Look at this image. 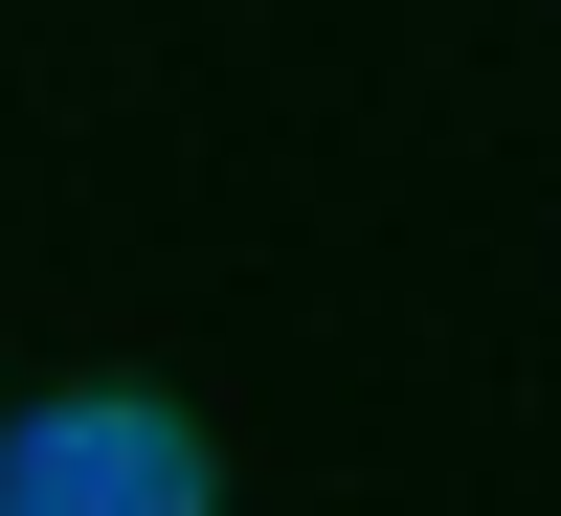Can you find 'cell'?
<instances>
[{
    "mask_svg": "<svg viewBox=\"0 0 561 516\" xmlns=\"http://www.w3.org/2000/svg\"><path fill=\"white\" fill-rule=\"evenodd\" d=\"M0 494H23V516H225V472H203L180 404H45Z\"/></svg>",
    "mask_w": 561,
    "mask_h": 516,
    "instance_id": "cell-1",
    "label": "cell"
}]
</instances>
